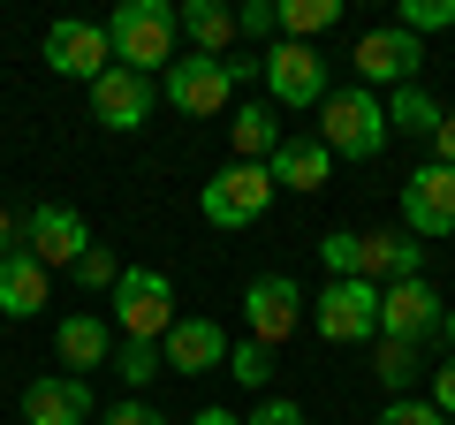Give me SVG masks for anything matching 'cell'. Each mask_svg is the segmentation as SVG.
Masks as SVG:
<instances>
[{
	"instance_id": "cell-1",
	"label": "cell",
	"mask_w": 455,
	"mask_h": 425,
	"mask_svg": "<svg viewBox=\"0 0 455 425\" xmlns=\"http://www.w3.org/2000/svg\"><path fill=\"white\" fill-rule=\"evenodd\" d=\"M107 46L122 68H137V76H167L175 68V46H182V23L167 0H122L107 16Z\"/></svg>"
},
{
	"instance_id": "cell-2",
	"label": "cell",
	"mask_w": 455,
	"mask_h": 425,
	"mask_svg": "<svg viewBox=\"0 0 455 425\" xmlns=\"http://www.w3.org/2000/svg\"><path fill=\"white\" fill-rule=\"evenodd\" d=\"M387 99L364 92V84H341V92H326L319 107V145L334 152V160H379L387 152Z\"/></svg>"
},
{
	"instance_id": "cell-3",
	"label": "cell",
	"mask_w": 455,
	"mask_h": 425,
	"mask_svg": "<svg viewBox=\"0 0 455 425\" xmlns=\"http://www.w3.org/2000/svg\"><path fill=\"white\" fill-rule=\"evenodd\" d=\"M114 327H122V342H167V327H175V281L160 274V266H122V281H114Z\"/></svg>"
},
{
	"instance_id": "cell-4",
	"label": "cell",
	"mask_w": 455,
	"mask_h": 425,
	"mask_svg": "<svg viewBox=\"0 0 455 425\" xmlns=\"http://www.w3.org/2000/svg\"><path fill=\"white\" fill-rule=\"evenodd\" d=\"M266 205H274V175L251 167V160H228L220 175L197 190V212H205L212 229H259Z\"/></svg>"
},
{
	"instance_id": "cell-5",
	"label": "cell",
	"mask_w": 455,
	"mask_h": 425,
	"mask_svg": "<svg viewBox=\"0 0 455 425\" xmlns=\"http://www.w3.org/2000/svg\"><path fill=\"white\" fill-rule=\"evenodd\" d=\"M259 76H266V99H274V107H326V92H334L326 53L296 46V38H274V46L259 53Z\"/></svg>"
},
{
	"instance_id": "cell-6",
	"label": "cell",
	"mask_w": 455,
	"mask_h": 425,
	"mask_svg": "<svg viewBox=\"0 0 455 425\" xmlns=\"http://www.w3.org/2000/svg\"><path fill=\"white\" fill-rule=\"evenodd\" d=\"M349 68H357V84L364 92H403V84H418V68H425V38H410L403 23H387V31H364L357 38V53H349Z\"/></svg>"
},
{
	"instance_id": "cell-7",
	"label": "cell",
	"mask_w": 455,
	"mask_h": 425,
	"mask_svg": "<svg viewBox=\"0 0 455 425\" xmlns=\"http://www.w3.org/2000/svg\"><path fill=\"white\" fill-rule=\"evenodd\" d=\"M304 311H311V296L296 289L289 274H259L243 289V327H251V342H266V349H281L296 327H304Z\"/></svg>"
},
{
	"instance_id": "cell-8",
	"label": "cell",
	"mask_w": 455,
	"mask_h": 425,
	"mask_svg": "<svg viewBox=\"0 0 455 425\" xmlns=\"http://www.w3.org/2000/svg\"><path fill=\"white\" fill-rule=\"evenodd\" d=\"M311 327H319L326 342H372L379 334V289L372 281H326V289L311 296Z\"/></svg>"
},
{
	"instance_id": "cell-9",
	"label": "cell",
	"mask_w": 455,
	"mask_h": 425,
	"mask_svg": "<svg viewBox=\"0 0 455 425\" xmlns=\"http://www.w3.org/2000/svg\"><path fill=\"white\" fill-rule=\"evenodd\" d=\"M160 99L175 107V115H228V107H235V76H228V61L182 53V61L160 76Z\"/></svg>"
},
{
	"instance_id": "cell-10",
	"label": "cell",
	"mask_w": 455,
	"mask_h": 425,
	"mask_svg": "<svg viewBox=\"0 0 455 425\" xmlns=\"http://www.w3.org/2000/svg\"><path fill=\"white\" fill-rule=\"evenodd\" d=\"M23 251H31L46 274H53V266H76L84 251H92V221H84L76 205H53V197H46V205L23 212Z\"/></svg>"
},
{
	"instance_id": "cell-11",
	"label": "cell",
	"mask_w": 455,
	"mask_h": 425,
	"mask_svg": "<svg viewBox=\"0 0 455 425\" xmlns=\"http://www.w3.org/2000/svg\"><path fill=\"white\" fill-rule=\"evenodd\" d=\"M46 68H53V76H84V84H99V76L114 68L107 23H84V16H53V23H46Z\"/></svg>"
},
{
	"instance_id": "cell-12",
	"label": "cell",
	"mask_w": 455,
	"mask_h": 425,
	"mask_svg": "<svg viewBox=\"0 0 455 425\" xmlns=\"http://www.w3.org/2000/svg\"><path fill=\"white\" fill-rule=\"evenodd\" d=\"M92 115L107 122V130H122V137H130V130H145V122L160 115V76H137V68H122V61H114L107 76L92 84Z\"/></svg>"
},
{
	"instance_id": "cell-13",
	"label": "cell",
	"mask_w": 455,
	"mask_h": 425,
	"mask_svg": "<svg viewBox=\"0 0 455 425\" xmlns=\"http://www.w3.org/2000/svg\"><path fill=\"white\" fill-rule=\"evenodd\" d=\"M403 229L410 236H455V167H440V160H425V167H410V182H403Z\"/></svg>"
},
{
	"instance_id": "cell-14",
	"label": "cell",
	"mask_w": 455,
	"mask_h": 425,
	"mask_svg": "<svg viewBox=\"0 0 455 425\" xmlns=\"http://www.w3.org/2000/svg\"><path fill=\"white\" fill-rule=\"evenodd\" d=\"M440 319H448V304H440L433 281H395V289H379V334H395V342H440Z\"/></svg>"
},
{
	"instance_id": "cell-15",
	"label": "cell",
	"mask_w": 455,
	"mask_h": 425,
	"mask_svg": "<svg viewBox=\"0 0 455 425\" xmlns=\"http://www.w3.org/2000/svg\"><path fill=\"white\" fill-rule=\"evenodd\" d=\"M160 349H167V373H220L228 365V327L205 319V311H182Z\"/></svg>"
},
{
	"instance_id": "cell-16",
	"label": "cell",
	"mask_w": 455,
	"mask_h": 425,
	"mask_svg": "<svg viewBox=\"0 0 455 425\" xmlns=\"http://www.w3.org/2000/svg\"><path fill=\"white\" fill-rule=\"evenodd\" d=\"M23 425H92V380L46 373L23 388Z\"/></svg>"
},
{
	"instance_id": "cell-17",
	"label": "cell",
	"mask_w": 455,
	"mask_h": 425,
	"mask_svg": "<svg viewBox=\"0 0 455 425\" xmlns=\"http://www.w3.org/2000/svg\"><path fill=\"white\" fill-rule=\"evenodd\" d=\"M228 152L251 160V167H266L281 152V107L274 99H235L228 107Z\"/></svg>"
},
{
	"instance_id": "cell-18",
	"label": "cell",
	"mask_w": 455,
	"mask_h": 425,
	"mask_svg": "<svg viewBox=\"0 0 455 425\" xmlns=\"http://www.w3.org/2000/svg\"><path fill=\"white\" fill-rule=\"evenodd\" d=\"M364 281H372V289L425 281V244H410V229H372L364 236Z\"/></svg>"
},
{
	"instance_id": "cell-19",
	"label": "cell",
	"mask_w": 455,
	"mask_h": 425,
	"mask_svg": "<svg viewBox=\"0 0 455 425\" xmlns=\"http://www.w3.org/2000/svg\"><path fill=\"white\" fill-rule=\"evenodd\" d=\"M53 349H61V365H68L76 380H92L99 365H114V334H107L99 311H68L61 327H53Z\"/></svg>"
},
{
	"instance_id": "cell-20",
	"label": "cell",
	"mask_w": 455,
	"mask_h": 425,
	"mask_svg": "<svg viewBox=\"0 0 455 425\" xmlns=\"http://www.w3.org/2000/svg\"><path fill=\"white\" fill-rule=\"evenodd\" d=\"M46 289H53V274L23 244L0 259V319H38V311H46Z\"/></svg>"
},
{
	"instance_id": "cell-21",
	"label": "cell",
	"mask_w": 455,
	"mask_h": 425,
	"mask_svg": "<svg viewBox=\"0 0 455 425\" xmlns=\"http://www.w3.org/2000/svg\"><path fill=\"white\" fill-rule=\"evenodd\" d=\"M175 23H182V38H190L205 61H228L235 38H243V31H235V8H220V0H182Z\"/></svg>"
},
{
	"instance_id": "cell-22",
	"label": "cell",
	"mask_w": 455,
	"mask_h": 425,
	"mask_svg": "<svg viewBox=\"0 0 455 425\" xmlns=\"http://www.w3.org/2000/svg\"><path fill=\"white\" fill-rule=\"evenodd\" d=\"M266 175H274V190H281V182H289V190H326L334 152H326L319 137H281V152L266 160Z\"/></svg>"
},
{
	"instance_id": "cell-23",
	"label": "cell",
	"mask_w": 455,
	"mask_h": 425,
	"mask_svg": "<svg viewBox=\"0 0 455 425\" xmlns=\"http://www.w3.org/2000/svg\"><path fill=\"white\" fill-rule=\"evenodd\" d=\"M440 115H448V107H440V99L425 92V84H403V92L387 99V130H403V137H425V145L440 137Z\"/></svg>"
},
{
	"instance_id": "cell-24",
	"label": "cell",
	"mask_w": 455,
	"mask_h": 425,
	"mask_svg": "<svg viewBox=\"0 0 455 425\" xmlns=\"http://www.w3.org/2000/svg\"><path fill=\"white\" fill-rule=\"evenodd\" d=\"M372 373H379V388H387V403H395V395H410V380L425 373V349L395 342V334H372Z\"/></svg>"
},
{
	"instance_id": "cell-25",
	"label": "cell",
	"mask_w": 455,
	"mask_h": 425,
	"mask_svg": "<svg viewBox=\"0 0 455 425\" xmlns=\"http://www.w3.org/2000/svg\"><path fill=\"white\" fill-rule=\"evenodd\" d=\"M274 23H281V38L311 46L319 31H334V23H341V0H274Z\"/></svg>"
},
{
	"instance_id": "cell-26",
	"label": "cell",
	"mask_w": 455,
	"mask_h": 425,
	"mask_svg": "<svg viewBox=\"0 0 455 425\" xmlns=\"http://www.w3.org/2000/svg\"><path fill=\"white\" fill-rule=\"evenodd\" d=\"M114 373L130 380V388H152L167 373V349L160 342H114Z\"/></svg>"
},
{
	"instance_id": "cell-27",
	"label": "cell",
	"mask_w": 455,
	"mask_h": 425,
	"mask_svg": "<svg viewBox=\"0 0 455 425\" xmlns=\"http://www.w3.org/2000/svg\"><path fill=\"white\" fill-rule=\"evenodd\" d=\"M319 259H326V274H334V281H364V236L357 229H334L319 244Z\"/></svg>"
},
{
	"instance_id": "cell-28",
	"label": "cell",
	"mask_w": 455,
	"mask_h": 425,
	"mask_svg": "<svg viewBox=\"0 0 455 425\" xmlns=\"http://www.w3.org/2000/svg\"><path fill=\"white\" fill-rule=\"evenodd\" d=\"M68 281H76V289H92V296H99V289L114 296V281H122V259H114L107 244H92V251H84L76 266H68Z\"/></svg>"
},
{
	"instance_id": "cell-29",
	"label": "cell",
	"mask_w": 455,
	"mask_h": 425,
	"mask_svg": "<svg viewBox=\"0 0 455 425\" xmlns=\"http://www.w3.org/2000/svg\"><path fill=\"white\" fill-rule=\"evenodd\" d=\"M228 373L243 380V388H266V380H274V349L243 334V342H228Z\"/></svg>"
},
{
	"instance_id": "cell-30",
	"label": "cell",
	"mask_w": 455,
	"mask_h": 425,
	"mask_svg": "<svg viewBox=\"0 0 455 425\" xmlns=\"http://www.w3.org/2000/svg\"><path fill=\"white\" fill-rule=\"evenodd\" d=\"M395 23H403L410 38H425V31H448V23H455V0H403V16H395Z\"/></svg>"
},
{
	"instance_id": "cell-31",
	"label": "cell",
	"mask_w": 455,
	"mask_h": 425,
	"mask_svg": "<svg viewBox=\"0 0 455 425\" xmlns=\"http://www.w3.org/2000/svg\"><path fill=\"white\" fill-rule=\"evenodd\" d=\"M379 425H448V418L433 410V395H395V403L379 410Z\"/></svg>"
},
{
	"instance_id": "cell-32",
	"label": "cell",
	"mask_w": 455,
	"mask_h": 425,
	"mask_svg": "<svg viewBox=\"0 0 455 425\" xmlns=\"http://www.w3.org/2000/svg\"><path fill=\"white\" fill-rule=\"evenodd\" d=\"M235 31L243 38H274L281 23H274V0H243V8H235Z\"/></svg>"
},
{
	"instance_id": "cell-33",
	"label": "cell",
	"mask_w": 455,
	"mask_h": 425,
	"mask_svg": "<svg viewBox=\"0 0 455 425\" xmlns=\"http://www.w3.org/2000/svg\"><path fill=\"white\" fill-rule=\"evenodd\" d=\"M243 425H304V410H296V403H289V395H266V403H259V410H251V418H243Z\"/></svg>"
},
{
	"instance_id": "cell-34",
	"label": "cell",
	"mask_w": 455,
	"mask_h": 425,
	"mask_svg": "<svg viewBox=\"0 0 455 425\" xmlns=\"http://www.w3.org/2000/svg\"><path fill=\"white\" fill-rule=\"evenodd\" d=\"M107 425H167V418L145 403V395H130V403H107Z\"/></svg>"
},
{
	"instance_id": "cell-35",
	"label": "cell",
	"mask_w": 455,
	"mask_h": 425,
	"mask_svg": "<svg viewBox=\"0 0 455 425\" xmlns=\"http://www.w3.org/2000/svg\"><path fill=\"white\" fill-rule=\"evenodd\" d=\"M433 410H440V418H455V349L433 365Z\"/></svg>"
},
{
	"instance_id": "cell-36",
	"label": "cell",
	"mask_w": 455,
	"mask_h": 425,
	"mask_svg": "<svg viewBox=\"0 0 455 425\" xmlns=\"http://www.w3.org/2000/svg\"><path fill=\"white\" fill-rule=\"evenodd\" d=\"M433 160L455 167V115H440V137H433Z\"/></svg>"
},
{
	"instance_id": "cell-37",
	"label": "cell",
	"mask_w": 455,
	"mask_h": 425,
	"mask_svg": "<svg viewBox=\"0 0 455 425\" xmlns=\"http://www.w3.org/2000/svg\"><path fill=\"white\" fill-rule=\"evenodd\" d=\"M16 244H23V229H16V212L0 205V259H8V251H16Z\"/></svg>"
},
{
	"instance_id": "cell-38",
	"label": "cell",
	"mask_w": 455,
	"mask_h": 425,
	"mask_svg": "<svg viewBox=\"0 0 455 425\" xmlns=\"http://www.w3.org/2000/svg\"><path fill=\"white\" fill-rule=\"evenodd\" d=\"M190 425H243V418H235V410H220V403H205V410H197Z\"/></svg>"
},
{
	"instance_id": "cell-39",
	"label": "cell",
	"mask_w": 455,
	"mask_h": 425,
	"mask_svg": "<svg viewBox=\"0 0 455 425\" xmlns=\"http://www.w3.org/2000/svg\"><path fill=\"white\" fill-rule=\"evenodd\" d=\"M440 342H448V349H455V304H448V319H440Z\"/></svg>"
},
{
	"instance_id": "cell-40",
	"label": "cell",
	"mask_w": 455,
	"mask_h": 425,
	"mask_svg": "<svg viewBox=\"0 0 455 425\" xmlns=\"http://www.w3.org/2000/svg\"><path fill=\"white\" fill-rule=\"evenodd\" d=\"M448 425H455V418H448Z\"/></svg>"
}]
</instances>
